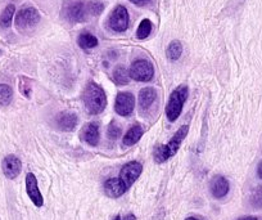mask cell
<instances>
[{"label":"cell","mask_w":262,"mask_h":220,"mask_svg":"<svg viewBox=\"0 0 262 220\" xmlns=\"http://www.w3.org/2000/svg\"><path fill=\"white\" fill-rule=\"evenodd\" d=\"M82 101H84L85 108L90 115H98L103 112L107 106V95L104 90L94 82H90L86 85L82 94Z\"/></svg>","instance_id":"cell-1"},{"label":"cell","mask_w":262,"mask_h":220,"mask_svg":"<svg viewBox=\"0 0 262 220\" xmlns=\"http://www.w3.org/2000/svg\"><path fill=\"white\" fill-rule=\"evenodd\" d=\"M189 131V125H184L179 129L175 133V135L170 139L166 146H160L158 148H156L155 151V161L157 164L166 163L168 158H171L172 156H175L178 153V151L180 150V146L183 143V141L185 139V136L188 135Z\"/></svg>","instance_id":"cell-2"},{"label":"cell","mask_w":262,"mask_h":220,"mask_svg":"<svg viewBox=\"0 0 262 220\" xmlns=\"http://www.w3.org/2000/svg\"><path fill=\"white\" fill-rule=\"evenodd\" d=\"M62 16L70 24H81L88 19L89 9L85 0H64L62 6Z\"/></svg>","instance_id":"cell-3"},{"label":"cell","mask_w":262,"mask_h":220,"mask_svg":"<svg viewBox=\"0 0 262 220\" xmlns=\"http://www.w3.org/2000/svg\"><path fill=\"white\" fill-rule=\"evenodd\" d=\"M189 89L186 85H179L170 95L167 106H166V116H167L168 121L173 123L179 118L181 111H183L184 103L188 99Z\"/></svg>","instance_id":"cell-4"},{"label":"cell","mask_w":262,"mask_h":220,"mask_svg":"<svg viewBox=\"0 0 262 220\" xmlns=\"http://www.w3.org/2000/svg\"><path fill=\"white\" fill-rule=\"evenodd\" d=\"M128 75L135 82H150L153 79V76H155V67H153L150 61L140 58V59H135L134 62L131 63Z\"/></svg>","instance_id":"cell-5"},{"label":"cell","mask_w":262,"mask_h":220,"mask_svg":"<svg viewBox=\"0 0 262 220\" xmlns=\"http://www.w3.org/2000/svg\"><path fill=\"white\" fill-rule=\"evenodd\" d=\"M39 22L40 13L34 7H25L16 16V27L22 32L32 30Z\"/></svg>","instance_id":"cell-6"},{"label":"cell","mask_w":262,"mask_h":220,"mask_svg":"<svg viewBox=\"0 0 262 220\" xmlns=\"http://www.w3.org/2000/svg\"><path fill=\"white\" fill-rule=\"evenodd\" d=\"M108 26L116 32H123L128 29V12L123 6H117L108 18Z\"/></svg>","instance_id":"cell-7"},{"label":"cell","mask_w":262,"mask_h":220,"mask_svg":"<svg viewBox=\"0 0 262 220\" xmlns=\"http://www.w3.org/2000/svg\"><path fill=\"white\" fill-rule=\"evenodd\" d=\"M142 164H139L138 161H131V163H127L122 169H121L120 176H118V178L123 182V184H125L128 189L138 181V178L142 175Z\"/></svg>","instance_id":"cell-8"},{"label":"cell","mask_w":262,"mask_h":220,"mask_svg":"<svg viewBox=\"0 0 262 220\" xmlns=\"http://www.w3.org/2000/svg\"><path fill=\"white\" fill-rule=\"evenodd\" d=\"M135 107V97L130 92H121L116 97L115 111L121 116H128Z\"/></svg>","instance_id":"cell-9"},{"label":"cell","mask_w":262,"mask_h":220,"mask_svg":"<svg viewBox=\"0 0 262 220\" xmlns=\"http://www.w3.org/2000/svg\"><path fill=\"white\" fill-rule=\"evenodd\" d=\"M2 168H3V173L7 178L16 179L21 173L22 163L17 156L8 155L4 157L3 163H2Z\"/></svg>","instance_id":"cell-10"},{"label":"cell","mask_w":262,"mask_h":220,"mask_svg":"<svg viewBox=\"0 0 262 220\" xmlns=\"http://www.w3.org/2000/svg\"><path fill=\"white\" fill-rule=\"evenodd\" d=\"M26 192L29 194L30 199L34 202L35 206L40 207L44 204V198L41 196V192H40L39 186H37V179L36 176L32 173H29L26 175Z\"/></svg>","instance_id":"cell-11"},{"label":"cell","mask_w":262,"mask_h":220,"mask_svg":"<svg viewBox=\"0 0 262 220\" xmlns=\"http://www.w3.org/2000/svg\"><path fill=\"white\" fill-rule=\"evenodd\" d=\"M157 101V92L153 88H144L139 93V108L140 113H145L152 108Z\"/></svg>","instance_id":"cell-12"},{"label":"cell","mask_w":262,"mask_h":220,"mask_svg":"<svg viewBox=\"0 0 262 220\" xmlns=\"http://www.w3.org/2000/svg\"><path fill=\"white\" fill-rule=\"evenodd\" d=\"M104 192L111 198H118L127 192V187L120 178H111L104 183Z\"/></svg>","instance_id":"cell-13"},{"label":"cell","mask_w":262,"mask_h":220,"mask_svg":"<svg viewBox=\"0 0 262 220\" xmlns=\"http://www.w3.org/2000/svg\"><path fill=\"white\" fill-rule=\"evenodd\" d=\"M77 115L75 112H62L57 116V125L63 131H72L77 126Z\"/></svg>","instance_id":"cell-14"},{"label":"cell","mask_w":262,"mask_h":220,"mask_svg":"<svg viewBox=\"0 0 262 220\" xmlns=\"http://www.w3.org/2000/svg\"><path fill=\"white\" fill-rule=\"evenodd\" d=\"M211 193L215 198H223L228 194L229 188V182L226 181V178H224L223 175H217L211 181Z\"/></svg>","instance_id":"cell-15"},{"label":"cell","mask_w":262,"mask_h":220,"mask_svg":"<svg viewBox=\"0 0 262 220\" xmlns=\"http://www.w3.org/2000/svg\"><path fill=\"white\" fill-rule=\"evenodd\" d=\"M81 136L89 146H98L99 143V125L97 123H89L84 126L81 131Z\"/></svg>","instance_id":"cell-16"},{"label":"cell","mask_w":262,"mask_h":220,"mask_svg":"<svg viewBox=\"0 0 262 220\" xmlns=\"http://www.w3.org/2000/svg\"><path fill=\"white\" fill-rule=\"evenodd\" d=\"M143 134H144V130H143V128L139 124L131 126L127 130V133L125 134V136H123V144H125V146H133V144L138 143V142L140 141V138L143 136Z\"/></svg>","instance_id":"cell-17"},{"label":"cell","mask_w":262,"mask_h":220,"mask_svg":"<svg viewBox=\"0 0 262 220\" xmlns=\"http://www.w3.org/2000/svg\"><path fill=\"white\" fill-rule=\"evenodd\" d=\"M183 54V45L179 40H173L168 44L167 49H166V55L170 61H178Z\"/></svg>","instance_id":"cell-18"},{"label":"cell","mask_w":262,"mask_h":220,"mask_svg":"<svg viewBox=\"0 0 262 220\" xmlns=\"http://www.w3.org/2000/svg\"><path fill=\"white\" fill-rule=\"evenodd\" d=\"M113 82L117 85H126L128 83V71L126 70L125 66H117V67L113 70Z\"/></svg>","instance_id":"cell-19"},{"label":"cell","mask_w":262,"mask_h":220,"mask_svg":"<svg viewBox=\"0 0 262 220\" xmlns=\"http://www.w3.org/2000/svg\"><path fill=\"white\" fill-rule=\"evenodd\" d=\"M13 99V89L7 84H0V108L6 107Z\"/></svg>","instance_id":"cell-20"},{"label":"cell","mask_w":262,"mask_h":220,"mask_svg":"<svg viewBox=\"0 0 262 220\" xmlns=\"http://www.w3.org/2000/svg\"><path fill=\"white\" fill-rule=\"evenodd\" d=\"M79 45L82 49H93L98 45V39L93 34L84 32L79 36Z\"/></svg>","instance_id":"cell-21"},{"label":"cell","mask_w":262,"mask_h":220,"mask_svg":"<svg viewBox=\"0 0 262 220\" xmlns=\"http://www.w3.org/2000/svg\"><path fill=\"white\" fill-rule=\"evenodd\" d=\"M14 12H16V7L13 4H8V6L4 8L3 13L0 16V25L3 27H9L12 24V19H13Z\"/></svg>","instance_id":"cell-22"},{"label":"cell","mask_w":262,"mask_h":220,"mask_svg":"<svg viewBox=\"0 0 262 220\" xmlns=\"http://www.w3.org/2000/svg\"><path fill=\"white\" fill-rule=\"evenodd\" d=\"M150 32H152V22H150L148 18L143 19V21L140 22L139 27H138V31H137L138 39L140 40L147 39V37L150 35Z\"/></svg>","instance_id":"cell-23"},{"label":"cell","mask_w":262,"mask_h":220,"mask_svg":"<svg viewBox=\"0 0 262 220\" xmlns=\"http://www.w3.org/2000/svg\"><path fill=\"white\" fill-rule=\"evenodd\" d=\"M121 133H122V130H121V128L117 125V123H116V121H112V123L108 125L107 136L111 139V141H116V139L120 138Z\"/></svg>","instance_id":"cell-24"},{"label":"cell","mask_w":262,"mask_h":220,"mask_svg":"<svg viewBox=\"0 0 262 220\" xmlns=\"http://www.w3.org/2000/svg\"><path fill=\"white\" fill-rule=\"evenodd\" d=\"M251 202L257 209H262V187H257L251 196Z\"/></svg>","instance_id":"cell-25"},{"label":"cell","mask_w":262,"mask_h":220,"mask_svg":"<svg viewBox=\"0 0 262 220\" xmlns=\"http://www.w3.org/2000/svg\"><path fill=\"white\" fill-rule=\"evenodd\" d=\"M19 90H21L22 95H25L26 98H30V95H31V82L27 77L22 76L19 79Z\"/></svg>","instance_id":"cell-26"},{"label":"cell","mask_w":262,"mask_h":220,"mask_svg":"<svg viewBox=\"0 0 262 220\" xmlns=\"http://www.w3.org/2000/svg\"><path fill=\"white\" fill-rule=\"evenodd\" d=\"M88 9H89V14L92 16H99L104 9V4L100 2H90L88 3Z\"/></svg>","instance_id":"cell-27"},{"label":"cell","mask_w":262,"mask_h":220,"mask_svg":"<svg viewBox=\"0 0 262 220\" xmlns=\"http://www.w3.org/2000/svg\"><path fill=\"white\" fill-rule=\"evenodd\" d=\"M131 3H134L135 6H139V7H143V6H147L148 3H149L150 0H130Z\"/></svg>","instance_id":"cell-28"},{"label":"cell","mask_w":262,"mask_h":220,"mask_svg":"<svg viewBox=\"0 0 262 220\" xmlns=\"http://www.w3.org/2000/svg\"><path fill=\"white\" fill-rule=\"evenodd\" d=\"M122 220H137V217H135L133 214H128V215H126Z\"/></svg>","instance_id":"cell-29"},{"label":"cell","mask_w":262,"mask_h":220,"mask_svg":"<svg viewBox=\"0 0 262 220\" xmlns=\"http://www.w3.org/2000/svg\"><path fill=\"white\" fill-rule=\"evenodd\" d=\"M257 174H258V176H259V178L262 179V163H259V165H258V169H257Z\"/></svg>","instance_id":"cell-30"},{"label":"cell","mask_w":262,"mask_h":220,"mask_svg":"<svg viewBox=\"0 0 262 220\" xmlns=\"http://www.w3.org/2000/svg\"><path fill=\"white\" fill-rule=\"evenodd\" d=\"M238 220H257V219L254 216H244V217H241V219H238Z\"/></svg>","instance_id":"cell-31"},{"label":"cell","mask_w":262,"mask_h":220,"mask_svg":"<svg viewBox=\"0 0 262 220\" xmlns=\"http://www.w3.org/2000/svg\"><path fill=\"white\" fill-rule=\"evenodd\" d=\"M185 220H200V219H196V217H188V219Z\"/></svg>","instance_id":"cell-32"},{"label":"cell","mask_w":262,"mask_h":220,"mask_svg":"<svg viewBox=\"0 0 262 220\" xmlns=\"http://www.w3.org/2000/svg\"><path fill=\"white\" fill-rule=\"evenodd\" d=\"M115 220H122V219H121V217H116Z\"/></svg>","instance_id":"cell-33"}]
</instances>
